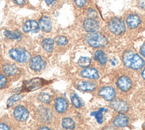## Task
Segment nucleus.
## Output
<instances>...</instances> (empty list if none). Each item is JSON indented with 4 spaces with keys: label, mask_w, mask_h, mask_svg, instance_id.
Instances as JSON below:
<instances>
[{
    "label": "nucleus",
    "mask_w": 145,
    "mask_h": 130,
    "mask_svg": "<svg viewBox=\"0 0 145 130\" xmlns=\"http://www.w3.org/2000/svg\"><path fill=\"white\" fill-rule=\"evenodd\" d=\"M112 78L117 90L122 95L130 94L135 88L136 78L129 69L118 70L114 71Z\"/></svg>",
    "instance_id": "nucleus-1"
},
{
    "label": "nucleus",
    "mask_w": 145,
    "mask_h": 130,
    "mask_svg": "<svg viewBox=\"0 0 145 130\" xmlns=\"http://www.w3.org/2000/svg\"><path fill=\"white\" fill-rule=\"evenodd\" d=\"M122 60L124 66L131 70H141L145 65L143 58L132 50H127L123 52Z\"/></svg>",
    "instance_id": "nucleus-2"
},
{
    "label": "nucleus",
    "mask_w": 145,
    "mask_h": 130,
    "mask_svg": "<svg viewBox=\"0 0 145 130\" xmlns=\"http://www.w3.org/2000/svg\"><path fill=\"white\" fill-rule=\"evenodd\" d=\"M134 106L145 120V88L140 89L133 97Z\"/></svg>",
    "instance_id": "nucleus-3"
},
{
    "label": "nucleus",
    "mask_w": 145,
    "mask_h": 130,
    "mask_svg": "<svg viewBox=\"0 0 145 130\" xmlns=\"http://www.w3.org/2000/svg\"><path fill=\"white\" fill-rule=\"evenodd\" d=\"M86 41L88 45L93 47H104L108 43L107 39L102 34L92 32L86 36Z\"/></svg>",
    "instance_id": "nucleus-4"
},
{
    "label": "nucleus",
    "mask_w": 145,
    "mask_h": 130,
    "mask_svg": "<svg viewBox=\"0 0 145 130\" xmlns=\"http://www.w3.org/2000/svg\"><path fill=\"white\" fill-rule=\"evenodd\" d=\"M110 107L117 113H129L131 109L130 104L127 100L117 97L110 101Z\"/></svg>",
    "instance_id": "nucleus-5"
},
{
    "label": "nucleus",
    "mask_w": 145,
    "mask_h": 130,
    "mask_svg": "<svg viewBox=\"0 0 145 130\" xmlns=\"http://www.w3.org/2000/svg\"><path fill=\"white\" fill-rule=\"evenodd\" d=\"M97 95L106 101H110L117 96V89L112 85H104L97 90Z\"/></svg>",
    "instance_id": "nucleus-6"
},
{
    "label": "nucleus",
    "mask_w": 145,
    "mask_h": 130,
    "mask_svg": "<svg viewBox=\"0 0 145 130\" xmlns=\"http://www.w3.org/2000/svg\"><path fill=\"white\" fill-rule=\"evenodd\" d=\"M47 84H48V81L42 78H36L24 82L22 87V90L23 91H35Z\"/></svg>",
    "instance_id": "nucleus-7"
},
{
    "label": "nucleus",
    "mask_w": 145,
    "mask_h": 130,
    "mask_svg": "<svg viewBox=\"0 0 145 130\" xmlns=\"http://www.w3.org/2000/svg\"><path fill=\"white\" fill-rule=\"evenodd\" d=\"M108 29L112 34L120 35L125 31L126 26L124 22L121 19L114 18L109 22Z\"/></svg>",
    "instance_id": "nucleus-8"
},
{
    "label": "nucleus",
    "mask_w": 145,
    "mask_h": 130,
    "mask_svg": "<svg viewBox=\"0 0 145 130\" xmlns=\"http://www.w3.org/2000/svg\"><path fill=\"white\" fill-rule=\"evenodd\" d=\"M9 55L12 59L20 63H25L30 58L29 53L28 51L18 48L10 50Z\"/></svg>",
    "instance_id": "nucleus-9"
},
{
    "label": "nucleus",
    "mask_w": 145,
    "mask_h": 130,
    "mask_svg": "<svg viewBox=\"0 0 145 130\" xmlns=\"http://www.w3.org/2000/svg\"><path fill=\"white\" fill-rule=\"evenodd\" d=\"M112 124L116 127H126L130 124V117L127 113H118L113 119Z\"/></svg>",
    "instance_id": "nucleus-10"
},
{
    "label": "nucleus",
    "mask_w": 145,
    "mask_h": 130,
    "mask_svg": "<svg viewBox=\"0 0 145 130\" xmlns=\"http://www.w3.org/2000/svg\"><path fill=\"white\" fill-rule=\"evenodd\" d=\"M14 117L19 121H24L29 117V112L23 105L16 106L14 110Z\"/></svg>",
    "instance_id": "nucleus-11"
},
{
    "label": "nucleus",
    "mask_w": 145,
    "mask_h": 130,
    "mask_svg": "<svg viewBox=\"0 0 145 130\" xmlns=\"http://www.w3.org/2000/svg\"><path fill=\"white\" fill-rule=\"evenodd\" d=\"M80 75L84 78L96 80L100 78L98 70L94 67H86L80 71Z\"/></svg>",
    "instance_id": "nucleus-12"
},
{
    "label": "nucleus",
    "mask_w": 145,
    "mask_h": 130,
    "mask_svg": "<svg viewBox=\"0 0 145 130\" xmlns=\"http://www.w3.org/2000/svg\"><path fill=\"white\" fill-rule=\"evenodd\" d=\"M77 88L82 91L88 92L95 90L97 87L96 83L88 80H80L78 82Z\"/></svg>",
    "instance_id": "nucleus-13"
},
{
    "label": "nucleus",
    "mask_w": 145,
    "mask_h": 130,
    "mask_svg": "<svg viewBox=\"0 0 145 130\" xmlns=\"http://www.w3.org/2000/svg\"><path fill=\"white\" fill-rule=\"evenodd\" d=\"M83 27L87 32H95L99 27V23L95 18H88L84 20L83 22Z\"/></svg>",
    "instance_id": "nucleus-14"
},
{
    "label": "nucleus",
    "mask_w": 145,
    "mask_h": 130,
    "mask_svg": "<svg viewBox=\"0 0 145 130\" xmlns=\"http://www.w3.org/2000/svg\"><path fill=\"white\" fill-rule=\"evenodd\" d=\"M30 68L34 71H40L45 66L44 60L39 55L32 58L29 62Z\"/></svg>",
    "instance_id": "nucleus-15"
},
{
    "label": "nucleus",
    "mask_w": 145,
    "mask_h": 130,
    "mask_svg": "<svg viewBox=\"0 0 145 130\" xmlns=\"http://www.w3.org/2000/svg\"><path fill=\"white\" fill-rule=\"evenodd\" d=\"M126 23L127 26L131 29L137 28L141 23L140 17L135 14H130L126 18Z\"/></svg>",
    "instance_id": "nucleus-16"
},
{
    "label": "nucleus",
    "mask_w": 145,
    "mask_h": 130,
    "mask_svg": "<svg viewBox=\"0 0 145 130\" xmlns=\"http://www.w3.org/2000/svg\"><path fill=\"white\" fill-rule=\"evenodd\" d=\"M68 102L66 99L59 97L56 99L54 103L56 111L59 113H63L66 111L68 108Z\"/></svg>",
    "instance_id": "nucleus-17"
},
{
    "label": "nucleus",
    "mask_w": 145,
    "mask_h": 130,
    "mask_svg": "<svg viewBox=\"0 0 145 130\" xmlns=\"http://www.w3.org/2000/svg\"><path fill=\"white\" fill-rule=\"evenodd\" d=\"M40 29L38 23L33 20H29L26 21L23 26V31L25 32H29L32 31L33 32H37Z\"/></svg>",
    "instance_id": "nucleus-18"
},
{
    "label": "nucleus",
    "mask_w": 145,
    "mask_h": 130,
    "mask_svg": "<svg viewBox=\"0 0 145 130\" xmlns=\"http://www.w3.org/2000/svg\"><path fill=\"white\" fill-rule=\"evenodd\" d=\"M2 71L7 75L14 76L18 74L19 72L18 67L13 64L6 63L2 67Z\"/></svg>",
    "instance_id": "nucleus-19"
},
{
    "label": "nucleus",
    "mask_w": 145,
    "mask_h": 130,
    "mask_svg": "<svg viewBox=\"0 0 145 130\" xmlns=\"http://www.w3.org/2000/svg\"><path fill=\"white\" fill-rule=\"evenodd\" d=\"M39 25L40 28L44 32H49L52 29V25L51 20L46 16L41 18L39 21Z\"/></svg>",
    "instance_id": "nucleus-20"
},
{
    "label": "nucleus",
    "mask_w": 145,
    "mask_h": 130,
    "mask_svg": "<svg viewBox=\"0 0 145 130\" xmlns=\"http://www.w3.org/2000/svg\"><path fill=\"white\" fill-rule=\"evenodd\" d=\"M95 59L101 66H105L107 63V56L103 50H98L94 53Z\"/></svg>",
    "instance_id": "nucleus-21"
},
{
    "label": "nucleus",
    "mask_w": 145,
    "mask_h": 130,
    "mask_svg": "<svg viewBox=\"0 0 145 130\" xmlns=\"http://www.w3.org/2000/svg\"><path fill=\"white\" fill-rule=\"evenodd\" d=\"M42 46L46 51L51 52L53 50L54 41L50 38L45 39L42 40Z\"/></svg>",
    "instance_id": "nucleus-22"
},
{
    "label": "nucleus",
    "mask_w": 145,
    "mask_h": 130,
    "mask_svg": "<svg viewBox=\"0 0 145 130\" xmlns=\"http://www.w3.org/2000/svg\"><path fill=\"white\" fill-rule=\"evenodd\" d=\"M62 127L66 129H72L75 127V122L70 117H65L62 120Z\"/></svg>",
    "instance_id": "nucleus-23"
},
{
    "label": "nucleus",
    "mask_w": 145,
    "mask_h": 130,
    "mask_svg": "<svg viewBox=\"0 0 145 130\" xmlns=\"http://www.w3.org/2000/svg\"><path fill=\"white\" fill-rule=\"evenodd\" d=\"M106 111H107L106 109L101 108L99 109L98 111L93 112V115L95 116V119H96V120L99 124H102L103 123V120H104L103 113L105 112H106Z\"/></svg>",
    "instance_id": "nucleus-24"
},
{
    "label": "nucleus",
    "mask_w": 145,
    "mask_h": 130,
    "mask_svg": "<svg viewBox=\"0 0 145 130\" xmlns=\"http://www.w3.org/2000/svg\"><path fill=\"white\" fill-rule=\"evenodd\" d=\"M24 96L23 94H16L10 97L7 101V107H10L13 105L15 102L22 99Z\"/></svg>",
    "instance_id": "nucleus-25"
},
{
    "label": "nucleus",
    "mask_w": 145,
    "mask_h": 130,
    "mask_svg": "<svg viewBox=\"0 0 145 130\" xmlns=\"http://www.w3.org/2000/svg\"><path fill=\"white\" fill-rule=\"evenodd\" d=\"M91 63V60L87 56H82L78 60V64L80 67L83 68L88 67Z\"/></svg>",
    "instance_id": "nucleus-26"
},
{
    "label": "nucleus",
    "mask_w": 145,
    "mask_h": 130,
    "mask_svg": "<svg viewBox=\"0 0 145 130\" xmlns=\"http://www.w3.org/2000/svg\"><path fill=\"white\" fill-rule=\"evenodd\" d=\"M50 95L46 92H41L38 96V99L44 104H48L50 101Z\"/></svg>",
    "instance_id": "nucleus-27"
},
{
    "label": "nucleus",
    "mask_w": 145,
    "mask_h": 130,
    "mask_svg": "<svg viewBox=\"0 0 145 130\" xmlns=\"http://www.w3.org/2000/svg\"><path fill=\"white\" fill-rule=\"evenodd\" d=\"M70 97L71 101L72 104L74 105V107H75L76 108H80L81 107L82 105L81 101L76 94L75 93L71 94L70 95Z\"/></svg>",
    "instance_id": "nucleus-28"
},
{
    "label": "nucleus",
    "mask_w": 145,
    "mask_h": 130,
    "mask_svg": "<svg viewBox=\"0 0 145 130\" xmlns=\"http://www.w3.org/2000/svg\"><path fill=\"white\" fill-rule=\"evenodd\" d=\"M5 36L10 39H19L20 38L21 35L19 32H15L10 31H5L3 32Z\"/></svg>",
    "instance_id": "nucleus-29"
},
{
    "label": "nucleus",
    "mask_w": 145,
    "mask_h": 130,
    "mask_svg": "<svg viewBox=\"0 0 145 130\" xmlns=\"http://www.w3.org/2000/svg\"><path fill=\"white\" fill-rule=\"evenodd\" d=\"M57 44L59 46H65L66 44H67V39L65 36H59L57 38V40H56Z\"/></svg>",
    "instance_id": "nucleus-30"
},
{
    "label": "nucleus",
    "mask_w": 145,
    "mask_h": 130,
    "mask_svg": "<svg viewBox=\"0 0 145 130\" xmlns=\"http://www.w3.org/2000/svg\"><path fill=\"white\" fill-rule=\"evenodd\" d=\"M7 79L6 77L2 74H0V89H2L6 86Z\"/></svg>",
    "instance_id": "nucleus-31"
},
{
    "label": "nucleus",
    "mask_w": 145,
    "mask_h": 130,
    "mask_svg": "<svg viewBox=\"0 0 145 130\" xmlns=\"http://www.w3.org/2000/svg\"><path fill=\"white\" fill-rule=\"evenodd\" d=\"M87 14L89 18H95L97 17V13L92 9L89 10L87 12Z\"/></svg>",
    "instance_id": "nucleus-32"
},
{
    "label": "nucleus",
    "mask_w": 145,
    "mask_h": 130,
    "mask_svg": "<svg viewBox=\"0 0 145 130\" xmlns=\"http://www.w3.org/2000/svg\"><path fill=\"white\" fill-rule=\"evenodd\" d=\"M74 1L77 6L82 7L86 4L87 0H74Z\"/></svg>",
    "instance_id": "nucleus-33"
},
{
    "label": "nucleus",
    "mask_w": 145,
    "mask_h": 130,
    "mask_svg": "<svg viewBox=\"0 0 145 130\" xmlns=\"http://www.w3.org/2000/svg\"><path fill=\"white\" fill-rule=\"evenodd\" d=\"M0 129H10V128L7 124L4 122H0Z\"/></svg>",
    "instance_id": "nucleus-34"
},
{
    "label": "nucleus",
    "mask_w": 145,
    "mask_h": 130,
    "mask_svg": "<svg viewBox=\"0 0 145 130\" xmlns=\"http://www.w3.org/2000/svg\"><path fill=\"white\" fill-rule=\"evenodd\" d=\"M140 54L144 58H145V42L140 46L139 50Z\"/></svg>",
    "instance_id": "nucleus-35"
},
{
    "label": "nucleus",
    "mask_w": 145,
    "mask_h": 130,
    "mask_svg": "<svg viewBox=\"0 0 145 130\" xmlns=\"http://www.w3.org/2000/svg\"><path fill=\"white\" fill-rule=\"evenodd\" d=\"M139 7L142 9H145V0H138Z\"/></svg>",
    "instance_id": "nucleus-36"
},
{
    "label": "nucleus",
    "mask_w": 145,
    "mask_h": 130,
    "mask_svg": "<svg viewBox=\"0 0 145 130\" xmlns=\"http://www.w3.org/2000/svg\"><path fill=\"white\" fill-rule=\"evenodd\" d=\"M142 71L140 72V79L142 80H143V81L145 82V67L143 68H142Z\"/></svg>",
    "instance_id": "nucleus-37"
},
{
    "label": "nucleus",
    "mask_w": 145,
    "mask_h": 130,
    "mask_svg": "<svg viewBox=\"0 0 145 130\" xmlns=\"http://www.w3.org/2000/svg\"><path fill=\"white\" fill-rule=\"evenodd\" d=\"M48 5H53L56 3V0H45Z\"/></svg>",
    "instance_id": "nucleus-38"
},
{
    "label": "nucleus",
    "mask_w": 145,
    "mask_h": 130,
    "mask_svg": "<svg viewBox=\"0 0 145 130\" xmlns=\"http://www.w3.org/2000/svg\"><path fill=\"white\" fill-rule=\"evenodd\" d=\"M15 2L19 5H22L25 3V0H14Z\"/></svg>",
    "instance_id": "nucleus-39"
},
{
    "label": "nucleus",
    "mask_w": 145,
    "mask_h": 130,
    "mask_svg": "<svg viewBox=\"0 0 145 130\" xmlns=\"http://www.w3.org/2000/svg\"><path fill=\"white\" fill-rule=\"evenodd\" d=\"M39 129H50V128L46 126H42V127H41L40 128H39Z\"/></svg>",
    "instance_id": "nucleus-40"
}]
</instances>
